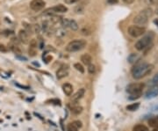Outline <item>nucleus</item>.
<instances>
[{
    "mask_svg": "<svg viewBox=\"0 0 158 131\" xmlns=\"http://www.w3.org/2000/svg\"><path fill=\"white\" fill-rule=\"evenodd\" d=\"M62 89H63L64 94L67 95V96H70L71 94H72L73 90H74V89H73V85L71 84H69V83H65V84H63V86H62Z\"/></svg>",
    "mask_w": 158,
    "mask_h": 131,
    "instance_id": "9b49d317",
    "label": "nucleus"
},
{
    "mask_svg": "<svg viewBox=\"0 0 158 131\" xmlns=\"http://www.w3.org/2000/svg\"><path fill=\"white\" fill-rule=\"evenodd\" d=\"M46 3L44 0H32L30 3V8L34 11H39L45 7Z\"/></svg>",
    "mask_w": 158,
    "mask_h": 131,
    "instance_id": "0eeeda50",
    "label": "nucleus"
},
{
    "mask_svg": "<svg viewBox=\"0 0 158 131\" xmlns=\"http://www.w3.org/2000/svg\"><path fill=\"white\" fill-rule=\"evenodd\" d=\"M107 2L110 5H115L119 3V0H107Z\"/></svg>",
    "mask_w": 158,
    "mask_h": 131,
    "instance_id": "4c0bfd02",
    "label": "nucleus"
},
{
    "mask_svg": "<svg viewBox=\"0 0 158 131\" xmlns=\"http://www.w3.org/2000/svg\"><path fill=\"white\" fill-rule=\"evenodd\" d=\"M152 41H153V37L151 35H146L144 37H142L141 39H140L135 43L134 47L138 51H142V50L146 49L151 44Z\"/></svg>",
    "mask_w": 158,
    "mask_h": 131,
    "instance_id": "20e7f679",
    "label": "nucleus"
},
{
    "mask_svg": "<svg viewBox=\"0 0 158 131\" xmlns=\"http://www.w3.org/2000/svg\"><path fill=\"white\" fill-rule=\"evenodd\" d=\"M81 33L83 35H90L91 34V30H90L88 27H83L81 30Z\"/></svg>",
    "mask_w": 158,
    "mask_h": 131,
    "instance_id": "c85d7f7f",
    "label": "nucleus"
},
{
    "mask_svg": "<svg viewBox=\"0 0 158 131\" xmlns=\"http://www.w3.org/2000/svg\"><path fill=\"white\" fill-rule=\"evenodd\" d=\"M152 131H158V126H157V127H155Z\"/></svg>",
    "mask_w": 158,
    "mask_h": 131,
    "instance_id": "37998d69",
    "label": "nucleus"
},
{
    "mask_svg": "<svg viewBox=\"0 0 158 131\" xmlns=\"http://www.w3.org/2000/svg\"><path fill=\"white\" fill-rule=\"evenodd\" d=\"M133 131H149L148 128L143 124H137L133 128Z\"/></svg>",
    "mask_w": 158,
    "mask_h": 131,
    "instance_id": "f3484780",
    "label": "nucleus"
},
{
    "mask_svg": "<svg viewBox=\"0 0 158 131\" xmlns=\"http://www.w3.org/2000/svg\"><path fill=\"white\" fill-rule=\"evenodd\" d=\"M145 84L143 83H132L126 86V92L130 95H139L142 93V90L144 89Z\"/></svg>",
    "mask_w": 158,
    "mask_h": 131,
    "instance_id": "423d86ee",
    "label": "nucleus"
},
{
    "mask_svg": "<svg viewBox=\"0 0 158 131\" xmlns=\"http://www.w3.org/2000/svg\"><path fill=\"white\" fill-rule=\"evenodd\" d=\"M67 130H68V131H78L79 128H78L73 122H71V123L68 124V126H67Z\"/></svg>",
    "mask_w": 158,
    "mask_h": 131,
    "instance_id": "b1692460",
    "label": "nucleus"
},
{
    "mask_svg": "<svg viewBox=\"0 0 158 131\" xmlns=\"http://www.w3.org/2000/svg\"><path fill=\"white\" fill-rule=\"evenodd\" d=\"M146 2L149 5H155V6L158 5V0H146Z\"/></svg>",
    "mask_w": 158,
    "mask_h": 131,
    "instance_id": "2f4dec72",
    "label": "nucleus"
},
{
    "mask_svg": "<svg viewBox=\"0 0 158 131\" xmlns=\"http://www.w3.org/2000/svg\"><path fill=\"white\" fill-rule=\"evenodd\" d=\"M29 45H30V48H31V49H36V48H37V41H36L35 39H32V40L29 41Z\"/></svg>",
    "mask_w": 158,
    "mask_h": 131,
    "instance_id": "c756f323",
    "label": "nucleus"
},
{
    "mask_svg": "<svg viewBox=\"0 0 158 131\" xmlns=\"http://www.w3.org/2000/svg\"><path fill=\"white\" fill-rule=\"evenodd\" d=\"M0 51H2V52H6V51H7V49H6L4 45H1V44H0Z\"/></svg>",
    "mask_w": 158,
    "mask_h": 131,
    "instance_id": "ea45409f",
    "label": "nucleus"
},
{
    "mask_svg": "<svg viewBox=\"0 0 158 131\" xmlns=\"http://www.w3.org/2000/svg\"><path fill=\"white\" fill-rule=\"evenodd\" d=\"M153 69H154V66L152 64L144 61H141V62L138 61L132 68L131 73L134 79H141L142 78L150 74Z\"/></svg>",
    "mask_w": 158,
    "mask_h": 131,
    "instance_id": "f257e3e1",
    "label": "nucleus"
},
{
    "mask_svg": "<svg viewBox=\"0 0 158 131\" xmlns=\"http://www.w3.org/2000/svg\"><path fill=\"white\" fill-rule=\"evenodd\" d=\"M69 28L71 30L73 31H77L78 28H79V26L77 24V22L74 20H70V22H69Z\"/></svg>",
    "mask_w": 158,
    "mask_h": 131,
    "instance_id": "a211bd4d",
    "label": "nucleus"
},
{
    "mask_svg": "<svg viewBox=\"0 0 158 131\" xmlns=\"http://www.w3.org/2000/svg\"><path fill=\"white\" fill-rule=\"evenodd\" d=\"M10 49H11L14 53H16V54H18V55H20V54H21V49L19 48V46H16V44H12V45H11Z\"/></svg>",
    "mask_w": 158,
    "mask_h": 131,
    "instance_id": "a878e982",
    "label": "nucleus"
},
{
    "mask_svg": "<svg viewBox=\"0 0 158 131\" xmlns=\"http://www.w3.org/2000/svg\"><path fill=\"white\" fill-rule=\"evenodd\" d=\"M150 84H153V85L158 84V73H156V74L153 77V78H152L151 81H150Z\"/></svg>",
    "mask_w": 158,
    "mask_h": 131,
    "instance_id": "7c9ffc66",
    "label": "nucleus"
},
{
    "mask_svg": "<svg viewBox=\"0 0 158 131\" xmlns=\"http://www.w3.org/2000/svg\"><path fill=\"white\" fill-rule=\"evenodd\" d=\"M52 59H53V57H52L51 55H48V57H45V62L48 63H49L50 60H52Z\"/></svg>",
    "mask_w": 158,
    "mask_h": 131,
    "instance_id": "a19ab883",
    "label": "nucleus"
},
{
    "mask_svg": "<svg viewBox=\"0 0 158 131\" xmlns=\"http://www.w3.org/2000/svg\"><path fill=\"white\" fill-rule=\"evenodd\" d=\"M87 70H88V73L91 74V75H93L96 73V66L92 63H91L90 65H88V68H87Z\"/></svg>",
    "mask_w": 158,
    "mask_h": 131,
    "instance_id": "393cba45",
    "label": "nucleus"
},
{
    "mask_svg": "<svg viewBox=\"0 0 158 131\" xmlns=\"http://www.w3.org/2000/svg\"><path fill=\"white\" fill-rule=\"evenodd\" d=\"M81 62L84 64V65H90L92 62V57L89 55V54H84L83 55H81Z\"/></svg>",
    "mask_w": 158,
    "mask_h": 131,
    "instance_id": "4468645a",
    "label": "nucleus"
},
{
    "mask_svg": "<svg viewBox=\"0 0 158 131\" xmlns=\"http://www.w3.org/2000/svg\"><path fill=\"white\" fill-rule=\"evenodd\" d=\"M19 39L22 43H24V44H27V43H29L30 41L29 34H28V33L25 30V29H21V30L19 31Z\"/></svg>",
    "mask_w": 158,
    "mask_h": 131,
    "instance_id": "9d476101",
    "label": "nucleus"
},
{
    "mask_svg": "<svg viewBox=\"0 0 158 131\" xmlns=\"http://www.w3.org/2000/svg\"><path fill=\"white\" fill-rule=\"evenodd\" d=\"M33 28H34V33L37 34H40L42 31V29H41V26H39L38 24H35L33 26Z\"/></svg>",
    "mask_w": 158,
    "mask_h": 131,
    "instance_id": "cd10ccee",
    "label": "nucleus"
},
{
    "mask_svg": "<svg viewBox=\"0 0 158 131\" xmlns=\"http://www.w3.org/2000/svg\"><path fill=\"white\" fill-rule=\"evenodd\" d=\"M140 107V103H133L126 107V110L128 111H136Z\"/></svg>",
    "mask_w": 158,
    "mask_h": 131,
    "instance_id": "aec40b11",
    "label": "nucleus"
},
{
    "mask_svg": "<svg viewBox=\"0 0 158 131\" xmlns=\"http://www.w3.org/2000/svg\"><path fill=\"white\" fill-rule=\"evenodd\" d=\"M69 108H70L71 113H72L73 114H75V115L80 114L83 110V107H81L79 105H69Z\"/></svg>",
    "mask_w": 158,
    "mask_h": 131,
    "instance_id": "ddd939ff",
    "label": "nucleus"
},
{
    "mask_svg": "<svg viewBox=\"0 0 158 131\" xmlns=\"http://www.w3.org/2000/svg\"><path fill=\"white\" fill-rule=\"evenodd\" d=\"M127 33L130 36H132L134 38H137V37L143 35L146 33V27L145 26H140L137 25H133L127 28Z\"/></svg>",
    "mask_w": 158,
    "mask_h": 131,
    "instance_id": "39448f33",
    "label": "nucleus"
},
{
    "mask_svg": "<svg viewBox=\"0 0 158 131\" xmlns=\"http://www.w3.org/2000/svg\"><path fill=\"white\" fill-rule=\"evenodd\" d=\"M85 94V89L84 88H81L79 89L73 96H72V101L73 102H77V101H79Z\"/></svg>",
    "mask_w": 158,
    "mask_h": 131,
    "instance_id": "f8f14e48",
    "label": "nucleus"
},
{
    "mask_svg": "<svg viewBox=\"0 0 158 131\" xmlns=\"http://www.w3.org/2000/svg\"><path fill=\"white\" fill-rule=\"evenodd\" d=\"M140 60V55L136 53H132L127 57V61L129 63H136Z\"/></svg>",
    "mask_w": 158,
    "mask_h": 131,
    "instance_id": "2eb2a0df",
    "label": "nucleus"
},
{
    "mask_svg": "<svg viewBox=\"0 0 158 131\" xmlns=\"http://www.w3.org/2000/svg\"><path fill=\"white\" fill-rule=\"evenodd\" d=\"M29 55H31V56H34L35 55H36V49H29Z\"/></svg>",
    "mask_w": 158,
    "mask_h": 131,
    "instance_id": "c9c22d12",
    "label": "nucleus"
},
{
    "mask_svg": "<svg viewBox=\"0 0 158 131\" xmlns=\"http://www.w3.org/2000/svg\"><path fill=\"white\" fill-rule=\"evenodd\" d=\"M74 11H75V13H77V14H83V11H84V8H83V5H77V6L75 7Z\"/></svg>",
    "mask_w": 158,
    "mask_h": 131,
    "instance_id": "bb28decb",
    "label": "nucleus"
},
{
    "mask_svg": "<svg viewBox=\"0 0 158 131\" xmlns=\"http://www.w3.org/2000/svg\"><path fill=\"white\" fill-rule=\"evenodd\" d=\"M149 125L150 127L155 128L158 126V116L157 117H152L151 119L149 120Z\"/></svg>",
    "mask_w": 158,
    "mask_h": 131,
    "instance_id": "6ab92c4d",
    "label": "nucleus"
},
{
    "mask_svg": "<svg viewBox=\"0 0 158 131\" xmlns=\"http://www.w3.org/2000/svg\"><path fill=\"white\" fill-rule=\"evenodd\" d=\"M69 66L67 65V64H63V65H62L59 69H58V70L56 71V78L57 79H63V78H64L65 77H67L68 75H69Z\"/></svg>",
    "mask_w": 158,
    "mask_h": 131,
    "instance_id": "6e6552de",
    "label": "nucleus"
},
{
    "mask_svg": "<svg viewBox=\"0 0 158 131\" xmlns=\"http://www.w3.org/2000/svg\"><path fill=\"white\" fill-rule=\"evenodd\" d=\"M69 22H70V20L66 19V18H62V20L60 21V23L62 25V27H63V28L69 27Z\"/></svg>",
    "mask_w": 158,
    "mask_h": 131,
    "instance_id": "4be33fe9",
    "label": "nucleus"
},
{
    "mask_svg": "<svg viewBox=\"0 0 158 131\" xmlns=\"http://www.w3.org/2000/svg\"><path fill=\"white\" fill-rule=\"evenodd\" d=\"M79 1H80V0H65V3L67 5H73V4L77 3Z\"/></svg>",
    "mask_w": 158,
    "mask_h": 131,
    "instance_id": "72a5a7b5",
    "label": "nucleus"
},
{
    "mask_svg": "<svg viewBox=\"0 0 158 131\" xmlns=\"http://www.w3.org/2000/svg\"><path fill=\"white\" fill-rule=\"evenodd\" d=\"M155 12L157 14V15H158V5L156 6V8H155Z\"/></svg>",
    "mask_w": 158,
    "mask_h": 131,
    "instance_id": "79ce46f5",
    "label": "nucleus"
},
{
    "mask_svg": "<svg viewBox=\"0 0 158 131\" xmlns=\"http://www.w3.org/2000/svg\"><path fill=\"white\" fill-rule=\"evenodd\" d=\"M23 25H24V26H25V30L28 33V34H32L33 33H34V28H33V26H31V25H29V24H27V23H26V22H23Z\"/></svg>",
    "mask_w": 158,
    "mask_h": 131,
    "instance_id": "412c9836",
    "label": "nucleus"
},
{
    "mask_svg": "<svg viewBox=\"0 0 158 131\" xmlns=\"http://www.w3.org/2000/svg\"><path fill=\"white\" fill-rule=\"evenodd\" d=\"M54 33L55 34L57 38H63V37H64L67 34V31L65 30V28H63V27H60L58 29H56Z\"/></svg>",
    "mask_w": 158,
    "mask_h": 131,
    "instance_id": "dca6fc26",
    "label": "nucleus"
},
{
    "mask_svg": "<svg viewBox=\"0 0 158 131\" xmlns=\"http://www.w3.org/2000/svg\"><path fill=\"white\" fill-rule=\"evenodd\" d=\"M122 1L126 5H131L134 2V0H122Z\"/></svg>",
    "mask_w": 158,
    "mask_h": 131,
    "instance_id": "58836bf2",
    "label": "nucleus"
},
{
    "mask_svg": "<svg viewBox=\"0 0 158 131\" xmlns=\"http://www.w3.org/2000/svg\"><path fill=\"white\" fill-rule=\"evenodd\" d=\"M141 96V94H139V95H135V94H134V95H130V96H129V97H128V99H130V100H135V99H139Z\"/></svg>",
    "mask_w": 158,
    "mask_h": 131,
    "instance_id": "f704fd0d",
    "label": "nucleus"
},
{
    "mask_svg": "<svg viewBox=\"0 0 158 131\" xmlns=\"http://www.w3.org/2000/svg\"><path fill=\"white\" fill-rule=\"evenodd\" d=\"M86 44L87 43H86V41L84 40H74L70 41L66 46L65 50L67 52H77L84 49Z\"/></svg>",
    "mask_w": 158,
    "mask_h": 131,
    "instance_id": "7ed1b4c3",
    "label": "nucleus"
},
{
    "mask_svg": "<svg viewBox=\"0 0 158 131\" xmlns=\"http://www.w3.org/2000/svg\"><path fill=\"white\" fill-rule=\"evenodd\" d=\"M156 96H158V85L152 86L151 88H149L145 93V98L148 99L155 98Z\"/></svg>",
    "mask_w": 158,
    "mask_h": 131,
    "instance_id": "1a4fd4ad",
    "label": "nucleus"
},
{
    "mask_svg": "<svg viewBox=\"0 0 158 131\" xmlns=\"http://www.w3.org/2000/svg\"><path fill=\"white\" fill-rule=\"evenodd\" d=\"M74 68H75L77 71H79L80 73H82V74H83L84 71H85L83 66L81 63H76L74 64Z\"/></svg>",
    "mask_w": 158,
    "mask_h": 131,
    "instance_id": "5701e85b",
    "label": "nucleus"
},
{
    "mask_svg": "<svg viewBox=\"0 0 158 131\" xmlns=\"http://www.w3.org/2000/svg\"><path fill=\"white\" fill-rule=\"evenodd\" d=\"M78 128H81L82 127H83V123H82V122L81 121H79V120H76V121H74V122H72Z\"/></svg>",
    "mask_w": 158,
    "mask_h": 131,
    "instance_id": "473e14b6",
    "label": "nucleus"
},
{
    "mask_svg": "<svg viewBox=\"0 0 158 131\" xmlns=\"http://www.w3.org/2000/svg\"><path fill=\"white\" fill-rule=\"evenodd\" d=\"M154 22H155V24H158V20H154Z\"/></svg>",
    "mask_w": 158,
    "mask_h": 131,
    "instance_id": "c03bdc74",
    "label": "nucleus"
},
{
    "mask_svg": "<svg viewBox=\"0 0 158 131\" xmlns=\"http://www.w3.org/2000/svg\"><path fill=\"white\" fill-rule=\"evenodd\" d=\"M152 15H153V10L151 8H146L143 11H141L140 13H138L134 18L133 21L137 26H144L148 24L149 19L152 17Z\"/></svg>",
    "mask_w": 158,
    "mask_h": 131,
    "instance_id": "f03ea898",
    "label": "nucleus"
},
{
    "mask_svg": "<svg viewBox=\"0 0 158 131\" xmlns=\"http://www.w3.org/2000/svg\"><path fill=\"white\" fill-rule=\"evenodd\" d=\"M16 58H18V59H19V60H24V61H26L27 60V58L26 57H25V56H23V55H16Z\"/></svg>",
    "mask_w": 158,
    "mask_h": 131,
    "instance_id": "e433bc0d",
    "label": "nucleus"
}]
</instances>
